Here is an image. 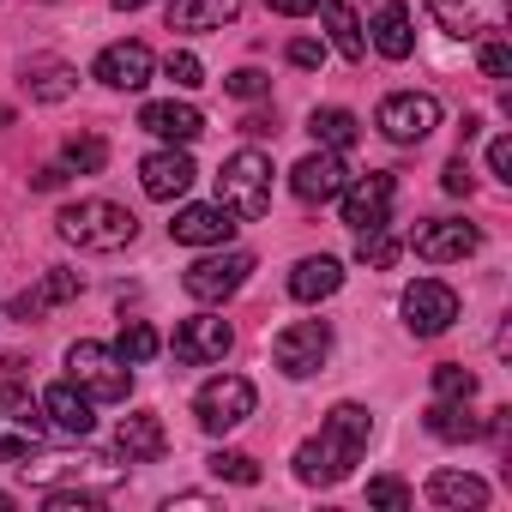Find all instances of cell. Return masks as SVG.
Masks as SVG:
<instances>
[{
    "instance_id": "6da1fadb",
    "label": "cell",
    "mask_w": 512,
    "mask_h": 512,
    "mask_svg": "<svg viewBox=\"0 0 512 512\" xmlns=\"http://www.w3.org/2000/svg\"><path fill=\"white\" fill-rule=\"evenodd\" d=\"M368 440H374V416H368L362 404H332L326 422H320V434L296 446V482H308V488L344 482V476L362 464Z\"/></svg>"
},
{
    "instance_id": "7a4b0ae2",
    "label": "cell",
    "mask_w": 512,
    "mask_h": 512,
    "mask_svg": "<svg viewBox=\"0 0 512 512\" xmlns=\"http://www.w3.org/2000/svg\"><path fill=\"white\" fill-rule=\"evenodd\" d=\"M55 229H61V241H73L85 253H121V247H133L139 217L127 205H115V199H79V205H67L55 217Z\"/></svg>"
},
{
    "instance_id": "3957f363",
    "label": "cell",
    "mask_w": 512,
    "mask_h": 512,
    "mask_svg": "<svg viewBox=\"0 0 512 512\" xmlns=\"http://www.w3.org/2000/svg\"><path fill=\"white\" fill-rule=\"evenodd\" d=\"M217 205L235 217H266L272 211V157L266 151H235L217 169Z\"/></svg>"
},
{
    "instance_id": "277c9868",
    "label": "cell",
    "mask_w": 512,
    "mask_h": 512,
    "mask_svg": "<svg viewBox=\"0 0 512 512\" xmlns=\"http://www.w3.org/2000/svg\"><path fill=\"white\" fill-rule=\"evenodd\" d=\"M67 374H73V386L91 392L97 404H127V392H133V368H127L109 344H91V338H79V344L67 350Z\"/></svg>"
},
{
    "instance_id": "5b68a950",
    "label": "cell",
    "mask_w": 512,
    "mask_h": 512,
    "mask_svg": "<svg viewBox=\"0 0 512 512\" xmlns=\"http://www.w3.org/2000/svg\"><path fill=\"white\" fill-rule=\"evenodd\" d=\"M25 470V482H37L43 494L49 488H79V494H109V488H121V476H127V464H109V458H25L19 464Z\"/></svg>"
},
{
    "instance_id": "8992f818",
    "label": "cell",
    "mask_w": 512,
    "mask_h": 512,
    "mask_svg": "<svg viewBox=\"0 0 512 512\" xmlns=\"http://www.w3.org/2000/svg\"><path fill=\"white\" fill-rule=\"evenodd\" d=\"M247 272H253V253H241V247H217V253H205V260H193L187 272H181V290L193 296V302H205V308H217V302H229L241 284H247Z\"/></svg>"
},
{
    "instance_id": "52a82bcc",
    "label": "cell",
    "mask_w": 512,
    "mask_h": 512,
    "mask_svg": "<svg viewBox=\"0 0 512 512\" xmlns=\"http://www.w3.org/2000/svg\"><path fill=\"white\" fill-rule=\"evenodd\" d=\"M49 422H43V404L25 392V386H0V464H19L43 446Z\"/></svg>"
},
{
    "instance_id": "ba28073f",
    "label": "cell",
    "mask_w": 512,
    "mask_h": 512,
    "mask_svg": "<svg viewBox=\"0 0 512 512\" xmlns=\"http://www.w3.org/2000/svg\"><path fill=\"white\" fill-rule=\"evenodd\" d=\"M253 404H260L253 380H241V374H217V380H205V386H199L193 416H199V428H205V434H229V428H241V422L253 416Z\"/></svg>"
},
{
    "instance_id": "9c48e42d",
    "label": "cell",
    "mask_w": 512,
    "mask_h": 512,
    "mask_svg": "<svg viewBox=\"0 0 512 512\" xmlns=\"http://www.w3.org/2000/svg\"><path fill=\"white\" fill-rule=\"evenodd\" d=\"M374 127L392 139V145H422L434 127H440V103L428 91H392L380 109H374Z\"/></svg>"
},
{
    "instance_id": "30bf717a",
    "label": "cell",
    "mask_w": 512,
    "mask_h": 512,
    "mask_svg": "<svg viewBox=\"0 0 512 512\" xmlns=\"http://www.w3.org/2000/svg\"><path fill=\"white\" fill-rule=\"evenodd\" d=\"M326 356H332V326H326V320H296V326H284V332L272 338V362H278L290 380L320 374Z\"/></svg>"
},
{
    "instance_id": "8fae6325",
    "label": "cell",
    "mask_w": 512,
    "mask_h": 512,
    "mask_svg": "<svg viewBox=\"0 0 512 512\" xmlns=\"http://www.w3.org/2000/svg\"><path fill=\"white\" fill-rule=\"evenodd\" d=\"M422 7L434 13V25H440L446 37H464V43L494 37V31H506V19H512V0H422Z\"/></svg>"
},
{
    "instance_id": "7c38bea8",
    "label": "cell",
    "mask_w": 512,
    "mask_h": 512,
    "mask_svg": "<svg viewBox=\"0 0 512 512\" xmlns=\"http://www.w3.org/2000/svg\"><path fill=\"white\" fill-rule=\"evenodd\" d=\"M404 326H410V338H440L452 320H458V290L452 284H440V278H416L410 290H404Z\"/></svg>"
},
{
    "instance_id": "4fadbf2b",
    "label": "cell",
    "mask_w": 512,
    "mask_h": 512,
    "mask_svg": "<svg viewBox=\"0 0 512 512\" xmlns=\"http://www.w3.org/2000/svg\"><path fill=\"white\" fill-rule=\"evenodd\" d=\"M410 247H416V260H428V266H452V260H470V253L482 247V229L458 223V217H428V223L410 229Z\"/></svg>"
},
{
    "instance_id": "5bb4252c",
    "label": "cell",
    "mask_w": 512,
    "mask_h": 512,
    "mask_svg": "<svg viewBox=\"0 0 512 512\" xmlns=\"http://www.w3.org/2000/svg\"><path fill=\"white\" fill-rule=\"evenodd\" d=\"M169 350H175L181 368H211V362H223V356L235 350V332H229V320H217V314H193V320L175 326Z\"/></svg>"
},
{
    "instance_id": "9a60e30c",
    "label": "cell",
    "mask_w": 512,
    "mask_h": 512,
    "mask_svg": "<svg viewBox=\"0 0 512 512\" xmlns=\"http://www.w3.org/2000/svg\"><path fill=\"white\" fill-rule=\"evenodd\" d=\"M338 199H344V223H350V229H386V223H392L398 181H392L386 169H368V175H356Z\"/></svg>"
},
{
    "instance_id": "2e32d148",
    "label": "cell",
    "mask_w": 512,
    "mask_h": 512,
    "mask_svg": "<svg viewBox=\"0 0 512 512\" xmlns=\"http://www.w3.org/2000/svg\"><path fill=\"white\" fill-rule=\"evenodd\" d=\"M350 187V169H344V151H314L290 169V193L302 205H332L338 193Z\"/></svg>"
},
{
    "instance_id": "e0dca14e",
    "label": "cell",
    "mask_w": 512,
    "mask_h": 512,
    "mask_svg": "<svg viewBox=\"0 0 512 512\" xmlns=\"http://www.w3.org/2000/svg\"><path fill=\"white\" fill-rule=\"evenodd\" d=\"M109 91H145L151 85V73H157V55L145 49V43H109L103 55H97V67H91Z\"/></svg>"
},
{
    "instance_id": "ac0fdd59",
    "label": "cell",
    "mask_w": 512,
    "mask_h": 512,
    "mask_svg": "<svg viewBox=\"0 0 512 512\" xmlns=\"http://www.w3.org/2000/svg\"><path fill=\"white\" fill-rule=\"evenodd\" d=\"M193 157L187 151H175V145H163V151H151L145 163H139V187L151 193V199H163V205H175L187 187H193Z\"/></svg>"
},
{
    "instance_id": "d6986e66",
    "label": "cell",
    "mask_w": 512,
    "mask_h": 512,
    "mask_svg": "<svg viewBox=\"0 0 512 512\" xmlns=\"http://www.w3.org/2000/svg\"><path fill=\"white\" fill-rule=\"evenodd\" d=\"M43 416H49V428H61V434H73V440H85L91 428H97V398L91 392H79L73 380H61V386H49L43 398Z\"/></svg>"
},
{
    "instance_id": "ffe728a7",
    "label": "cell",
    "mask_w": 512,
    "mask_h": 512,
    "mask_svg": "<svg viewBox=\"0 0 512 512\" xmlns=\"http://www.w3.org/2000/svg\"><path fill=\"white\" fill-rule=\"evenodd\" d=\"M169 235L181 247H223L235 235V211H223V205H181L175 223H169Z\"/></svg>"
},
{
    "instance_id": "44dd1931",
    "label": "cell",
    "mask_w": 512,
    "mask_h": 512,
    "mask_svg": "<svg viewBox=\"0 0 512 512\" xmlns=\"http://www.w3.org/2000/svg\"><path fill=\"white\" fill-rule=\"evenodd\" d=\"M115 446H121V458H127V464H157V458L169 452L163 416H157V410H133V416H121Z\"/></svg>"
},
{
    "instance_id": "7402d4cb",
    "label": "cell",
    "mask_w": 512,
    "mask_h": 512,
    "mask_svg": "<svg viewBox=\"0 0 512 512\" xmlns=\"http://www.w3.org/2000/svg\"><path fill=\"white\" fill-rule=\"evenodd\" d=\"M139 127H145L151 139H163V145H193V139L205 133V115H199L193 103H145V109H139Z\"/></svg>"
},
{
    "instance_id": "603a6c76",
    "label": "cell",
    "mask_w": 512,
    "mask_h": 512,
    "mask_svg": "<svg viewBox=\"0 0 512 512\" xmlns=\"http://www.w3.org/2000/svg\"><path fill=\"white\" fill-rule=\"evenodd\" d=\"M79 290H85V278H79V272H61V266H49V272H43V284H37V290H19L7 314H13V320H43L49 308L73 302Z\"/></svg>"
},
{
    "instance_id": "cb8c5ba5",
    "label": "cell",
    "mask_w": 512,
    "mask_h": 512,
    "mask_svg": "<svg viewBox=\"0 0 512 512\" xmlns=\"http://www.w3.org/2000/svg\"><path fill=\"white\" fill-rule=\"evenodd\" d=\"M235 19H241V0H169V31H187V37L223 31Z\"/></svg>"
},
{
    "instance_id": "d4e9b609",
    "label": "cell",
    "mask_w": 512,
    "mask_h": 512,
    "mask_svg": "<svg viewBox=\"0 0 512 512\" xmlns=\"http://www.w3.org/2000/svg\"><path fill=\"white\" fill-rule=\"evenodd\" d=\"M428 500L434 506H452V512H482L488 506V482L470 476V470H434L428 476Z\"/></svg>"
},
{
    "instance_id": "484cf974",
    "label": "cell",
    "mask_w": 512,
    "mask_h": 512,
    "mask_svg": "<svg viewBox=\"0 0 512 512\" xmlns=\"http://www.w3.org/2000/svg\"><path fill=\"white\" fill-rule=\"evenodd\" d=\"M338 284H344V266L332 260V253L296 260V272H290V296L296 302H326V296H338Z\"/></svg>"
},
{
    "instance_id": "4316f807",
    "label": "cell",
    "mask_w": 512,
    "mask_h": 512,
    "mask_svg": "<svg viewBox=\"0 0 512 512\" xmlns=\"http://www.w3.org/2000/svg\"><path fill=\"white\" fill-rule=\"evenodd\" d=\"M422 422H428V434H434V440H452V446H458V440H482V434H488V428L464 410V398H434Z\"/></svg>"
},
{
    "instance_id": "83f0119b",
    "label": "cell",
    "mask_w": 512,
    "mask_h": 512,
    "mask_svg": "<svg viewBox=\"0 0 512 512\" xmlns=\"http://www.w3.org/2000/svg\"><path fill=\"white\" fill-rule=\"evenodd\" d=\"M374 49L386 55V61H410V49H416V31H410V7H380L374 13Z\"/></svg>"
},
{
    "instance_id": "f1b7e54d",
    "label": "cell",
    "mask_w": 512,
    "mask_h": 512,
    "mask_svg": "<svg viewBox=\"0 0 512 512\" xmlns=\"http://www.w3.org/2000/svg\"><path fill=\"white\" fill-rule=\"evenodd\" d=\"M320 13H326L332 49H338L344 61H362V55H368V37H362V25H356V7H350V0H320Z\"/></svg>"
},
{
    "instance_id": "f546056e",
    "label": "cell",
    "mask_w": 512,
    "mask_h": 512,
    "mask_svg": "<svg viewBox=\"0 0 512 512\" xmlns=\"http://www.w3.org/2000/svg\"><path fill=\"white\" fill-rule=\"evenodd\" d=\"M25 91H31L37 103H61V97H73V91H79V73H73L67 61H31Z\"/></svg>"
},
{
    "instance_id": "4dcf8cb0",
    "label": "cell",
    "mask_w": 512,
    "mask_h": 512,
    "mask_svg": "<svg viewBox=\"0 0 512 512\" xmlns=\"http://www.w3.org/2000/svg\"><path fill=\"white\" fill-rule=\"evenodd\" d=\"M308 133L320 139V151H350V145L362 139V121H356L350 109H314V115H308Z\"/></svg>"
},
{
    "instance_id": "1f68e13d",
    "label": "cell",
    "mask_w": 512,
    "mask_h": 512,
    "mask_svg": "<svg viewBox=\"0 0 512 512\" xmlns=\"http://www.w3.org/2000/svg\"><path fill=\"white\" fill-rule=\"evenodd\" d=\"M398 253H404V241L392 235V223H386V229H356V260H362V266L386 272V266H398Z\"/></svg>"
},
{
    "instance_id": "d6a6232c",
    "label": "cell",
    "mask_w": 512,
    "mask_h": 512,
    "mask_svg": "<svg viewBox=\"0 0 512 512\" xmlns=\"http://www.w3.org/2000/svg\"><path fill=\"white\" fill-rule=\"evenodd\" d=\"M157 350H163V338H157V332H151L145 320H127V326H121V338H115V356H121L127 368H139V362H151Z\"/></svg>"
},
{
    "instance_id": "836d02e7",
    "label": "cell",
    "mask_w": 512,
    "mask_h": 512,
    "mask_svg": "<svg viewBox=\"0 0 512 512\" xmlns=\"http://www.w3.org/2000/svg\"><path fill=\"white\" fill-rule=\"evenodd\" d=\"M61 163H67V175H97V169L109 163V145H103L97 133H79V139H67Z\"/></svg>"
},
{
    "instance_id": "e575fe53",
    "label": "cell",
    "mask_w": 512,
    "mask_h": 512,
    "mask_svg": "<svg viewBox=\"0 0 512 512\" xmlns=\"http://www.w3.org/2000/svg\"><path fill=\"white\" fill-rule=\"evenodd\" d=\"M205 464H211L217 482H235V488H253V482H260V464H253L247 452H211Z\"/></svg>"
},
{
    "instance_id": "d590c367",
    "label": "cell",
    "mask_w": 512,
    "mask_h": 512,
    "mask_svg": "<svg viewBox=\"0 0 512 512\" xmlns=\"http://www.w3.org/2000/svg\"><path fill=\"white\" fill-rule=\"evenodd\" d=\"M434 398H464V404H470V398H476V374H470L464 362H440V368H434Z\"/></svg>"
},
{
    "instance_id": "8d00e7d4",
    "label": "cell",
    "mask_w": 512,
    "mask_h": 512,
    "mask_svg": "<svg viewBox=\"0 0 512 512\" xmlns=\"http://www.w3.org/2000/svg\"><path fill=\"white\" fill-rule=\"evenodd\" d=\"M476 61H482V79H512V43H506L500 31L482 37V55H476Z\"/></svg>"
},
{
    "instance_id": "74e56055",
    "label": "cell",
    "mask_w": 512,
    "mask_h": 512,
    "mask_svg": "<svg viewBox=\"0 0 512 512\" xmlns=\"http://www.w3.org/2000/svg\"><path fill=\"white\" fill-rule=\"evenodd\" d=\"M410 500H416V494H410L398 476H374V482H368V506H386V512H410Z\"/></svg>"
},
{
    "instance_id": "f35d334b",
    "label": "cell",
    "mask_w": 512,
    "mask_h": 512,
    "mask_svg": "<svg viewBox=\"0 0 512 512\" xmlns=\"http://www.w3.org/2000/svg\"><path fill=\"white\" fill-rule=\"evenodd\" d=\"M223 91H229V97H241V103H253V97H266V91H272V79H266L260 67H235V73L223 79Z\"/></svg>"
},
{
    "instance_id": "ab89813d",
    "label": "cell",
    "mask_w": 512,
    "mask_h": 512,
    "mask_svg": "<svg viewBox=\"0 0 512 512\" xmlns=\"http://www.w3.org/2000/svg\"><path fill=\"white\" fill-rule=\"evenodd\" d=\"M163 79H169V85H181V91H193V85H205V67H199V55H187V49H181V55H169V61H163Z\"/></svg>"
},
{
    "instance_id": "60d3db41",
    "label": "cell",
    "mask_w": 512,
    "mask_h": 512,
    "mask_svg": "<svg viewBox=\"0 0 512 512\" xmlns=\"http://www.w3.org/2000/svg\"><path fill=\"white\" fill-rule=\"evenodd\" d=\"M440 187H446V193H464V199H470V187H476V175H470V163H464V157H452V163L440 169Z\"/></svg>"
},
{
    "instance_id": "b9f144b4",
    "label": "cell",
    "mask_w": 512,
    "mask_h": 512,
    "mask_svg": "<svg viewBox=\"0 0 512 512\" xmlns=\"http://www.w3.org/2000/svg\"><path fill=\"white\" fill-rule=\"evenodd\" d=\"M488 175H494V181H512V139H506V133L488 145Z\"/></svg>"
},
{
    "instance_id": "7bdbcfd3",
    "label": "cell",
    "mask_w": 512,
    "mask_h": 512,
    "mask_svg": "<svg viewBox=\"0 0 512 512\" xmlns=\"http://www.w3.org/2000/svg\"><path fill=\"white\" fill-rule=\"evenodd\" d=\"M290 61H296V67H320V61H326V43H320V37H296V43H290Z\"/></svg>"
},
{
    "instance_id": "ee69618b",
    "label": "cell",
    "mask_w": 512,
    "mask_h": 512,
    "mask_svg": "<svg viewBox=\"0 0 512 512\" xmlns=\"http://www.w3.org/2000/svg\"><path fill=\"white\" fill-rule=\"evenodd\" d=\"M266 7L284 19H308V13H320V0H266Z\"/></svg>"
},
{
    "instance_id": "f6af8a7d",
    "label": "cell",
    "mask_w": 512,
    "mask_h": 512,
    "mask_svg": "<svg viewBox=\"0 0 512 512\" xmlns=\"http://www.w3.org/2000/svg\"><path fill=\"white\" fill-rule=\"evenodd\" d=\"M37 193H55V187H67V163H49V169H37V181H31Z\"/></svg>"
},
{
    "instance_id": "bcb514c9",
    "label": "cell",
    "mask_w": 512,
    "mask_h": 512,
    "mask_svg": "<svg viewBox=\"0 0 512 512\" xmlns=\"http://www.w3.org/2000/svg\"><path fill=\"white\" fill-rule=\"evenodd\" d=\"M169 506H181V512H205V506H217V500H211V494H175Z\"/></svg>"
},
{
    "instance_id": "7dc6e473",
    "label": "cell",
    "mask_w": 512,
    "mask_h": 512,
    "mask_svg": "<svg viewBox=\"0 0 512 512\" xmlns=\"http://www.w3.org/2000/svg\"><path fill=\"white\" fill-rule=\"evenodd\" d=\"M241 133H253V139H266V133H278V127H272L266 115H247V121H241Z\"/></svg>"
},
{
    "instance_id": "c3c4849f",
    "label": "cell",
    "mask_w": 512,
    "mask_h": 512,
    "mask_svg": "<svg viewBox=\"0 0 512 512\" xmlns=\"http://www.w3.org/2000/svg\"><path fill=\"white\" fill-rule=\"evenodd\" d=\"M109 7H115V13H139V7H145V0H109Z\"/></svg>"
},
{
    "instance_id": "681fc988",
    "label": "cell",
    "mask_w": 512,
    "mask_h": 512,
    "mask_svg": "<svg viewBox=\"0 0 512 512\" xmlns=\"http://www.w3.org/2000/svg\"><path fill=\"white\" fill-rule=\"evenodd\" d=\"M7 506H13V494H0V512H7Z\"/></svg>"
}]
</instances>
